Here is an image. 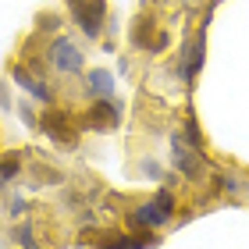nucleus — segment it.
Returning a JSON list of instances; mask_svg holds the SVG:
<instances>
[{
	"instance_id": "obj_2",
	"label": "nucleus",
	"mask_w": 249,
	"mask_h": 249,
	"mask_svg": "<svg viewBox=\"0 0 249 249\" xmlns=\"http://www.w3.org/2000/svg\"><path fill=\"white\" fill-rule=\"evenodd\" d=\"M68 7H71V15L86 36L96 39L100 29H104V0H68Z\"/></svg>"
},
{
	"instance_id": "obj_16",
	"label": "nucleus",
	"mask_w": 249,
	"mask_h": 249,
	"mask_svg": "<svg viewBox=\"0 0 249 249\" xmlns=\"http://www.w3.org/2000/svg\"><path fill=\"white\" fill-rule=\"evenodd\" d=\"M210 4H217V0H210Z\"/></svg>"
},
{
	"instance_id": "obj_7",
	"label": "nucleus",
	"mask_w": 249,
	"mask_h": 249,
	"mask_svg": "<svg viewBox=\"0 0 249 249\" xmlns=\"http://www.w3.org/2000/svg\"><path fill=\"white\" fill-rule=\"evenodd\" d=\"M121 118V104H114V100H107V104H96L93 110H89L86 124L89 128H114Z\"/></svg>"
},
{
	"instance_id": "obj_3",
	"label": "nucleus",
	"mask_w": 249,
	"mask_h": 249,
	"mask_svg": "<svg viewBox=\"0 0 249 249\" xmlns=\"http://www.w3.org/2000/svg\"><path fill=\"white\" fill-rule=\"evenodd\" d=\"M39 128L47 132L53 142H61V146H75L78 142L75 124H71V118H68V110H47L43 121H39Z\"/></svg>"
},
{
	"instance_id": "obj_12",
	"label": "nucleus",
	"mask_w": 249,
	"mask_h": 249,
	"mask_svg": "<svg viewBox=\"0 0 249 249\" xmlns=\"http://www.w3.org/2000/svg\"><path fill=\"white\" fill-rule=\"evenodd\" d=\"M18 171H21V160H18L15 153H11V157H4V160H0V182H7V178H15Z\"/></svg>"
},
{
	"instance_id": "obj_11",
	"label": "nucleus",
	"mask_w": 249,
	"mask_h": 249,
	"mask_svg": "<svg viewBox=\"0 0 249 249\" xmlns=\"http://www.w3.org/2000/svg\"><path fill=\"white\" fill-rule=\"evenodd\" d=\"M86 82H89V89H93L96 96H107L110 100V93H114V75H107V71H89Z\"/></svg>"
},
{
	"instance_id": "obj_5",
	"label": "nucleus",
	"mask_w": 249,
	"mask_h": 249,
	"mask_svg": "<svg viewBox=\"0 0 249 249\" xmlns=\"http://www.w3.org/2000/svg\"><path fill=\"white\" fill-rule=\"evenodd\" d=\"M53 53V64H57V71H68V75H75V71H82V53H78V47L71 39H57L50 47Z\"/></svg>"
},
{
	"instance_id": "obj_8",
	"label": "nucleus",
	"mask_w": 249,
	"mask_h": 249,
	"mask_svg": "<svg viewBox=\"0 0 249 249\" xmlns=\"http://www.w3.org/2000/svg\"><path fill=\"white\" fill-rule=\"evenodd\" d=\"M153 246H160V239H157L153 231H142V235H121V239H110L107 246H100V249H153Z\"/></svg>"
},
{
	"instance_id": "obj_4",
	"label": "nucleus",
	"mask_w": 249,
	"mask_h": 249,
	"mask_svg": "<svg viewBox=\"0 0 249 249\" xmlns=\"http://www.w3.org/2000/svg\"><path fill=\"white\" fill-rule=\"evenodd\" d=\"M171 150H175V167L185 178H203V157L196 150H189V142L182 139V135H175V139H171Z\"/></svg>"
},
{
	"instance_id": "obj_10",
	"label": "nucleus",
	"mask_w": 249,
	"mask_h": 249,
	"mask_svg": "<svg viewBox=\"0 0 249 249\" xmlns=\"http://www.w3.org/2000/svg\"><path fill=\"white\" fill-rule=\"evenodd\" d=\"M132 43L142 50H153V18H139L132 29Z\"/></svg>"
},
{
	"instance_id": "obj_1",
	"label": "nucleus",
	"mask_w": 249,
	"mask_h": 249,
	"mask_svg": "<svg viewBox=\"0 0 249 249\" xmlns=\"http://www.w3.org/2000/svg\"><path fill=\"white\" fill-rule=\"evenodd\" d=\"M175 217V199H171V192L160 189L153 196V203H142L139 210L132 213V228H139V231H150V228H160V224H167Z\"/></svg>"
},
{
	"instance_id": "obj_6",
	"label": "nucleus",
	"mask_w": 249,
	"mask_h": 249,
	"mask_svg": "<svg viewBox=\"0 0 249 249\" xmlns=\"http://www.w3.org/2000/svg\"><path fill=\"white\" fill-rule=\"evenodd\" d=\"M203 53H207V32L199 29V36L189 43L185 61H182V75H185V82H192V78L199 75V68H203Z\"/></svg>"
},
{
	"instance_id": "obj_13",
	"label": "nucleus",
	"mask_w": 249,
	"mask_h": 249,
	"mask_svg": "<svg viewBox=\"0 0 249 249\" xmlns=\"http://www.w3.org/2000/svg\"><path fill=\"white\" fill-rule=\"evenodd\" d=\"M185 142H192V146H199V128H196V121H185Z\"/></svg>"
},
{
	"instance_id": "obj_15",
	"label": "nucleus",
	"mask_w": 249,
	"mask_h": 249,
	"mask_svg": "<svg viewBox=\"0 0 249 249\" xmlns=\"http://www.w3.org/2000/svg\"><path fill=\"white\" fill-rule=\"evenodd\" d=\"M39 25H43V29H57V18H53V15H43Z\"/></svg>"
},
{
	"instance_id": "obj_14",
	"label": "nucleus",
	"mask_w": 249,
	"mask_h": 249,
	"mask_svg": "<svg viewBox=\"0 0 249 249\" xmlns=\"http://www.w3.org/2000/svg\"><path fill=\"white\" fill-rule=\"evenodd\" d=\"M221 189H224V192H235V189H239V182H235V178H221Z\"/></svg>"
},
{
	"instance_id": "obj_9",
	"label": "nucleus",
	"mask_w": 249,
	"mask_h": 249,
	"mask_svg": "<svg viewBox=\"0 0 249 249\" xmlns=\"http://www.w3.org/2000/svg\"><path fill=\"white\" fill-rule=\"evenodd\" d=\"M11 75H15V82H18L21 89H25V93H32V96L39 100V104H50V89L43 86L39 78H32V75L25 71V68H15V71H11Z\"/></svg>"
}]
</instances>
